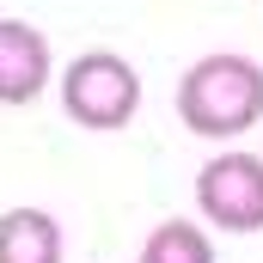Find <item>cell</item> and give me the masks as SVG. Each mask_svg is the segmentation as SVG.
Instances as JSON below:
<instances>
[{
	"instance_id": "7a4b0ae2",
	"label": "cell",
	"mask_w": 263,
	"mask_h": 263,
	"mask_svg": "<svg viewBox=\"0 0 263 263\" xmlns=\"http://www.w3.org/2000/svg\"><path fill=\"white\" fill-rule=\"evenodd\" d=\"M62 110H67V123L98 129V135L123 129L141 110V73L117 49H86L62 67Z\"/></svg>"
},
{
	"instance_id": "8992f818",
	"label": "cell",
	"mask_w": 263,
	"mask_h": 263,
	"mask_svg": "<svg viewBox=\"0 0 263 263\" xmlns=\"http://www.w3.org/2000/svg\"><path fill=\"white\" fill-rule=\"evenodd\" d=\"M141 263H214V245L196 220H159L141 245Z\"/></svg>"
},
{
	"instance_id": "3957f363",
	"label": "cell",
	"mask_w": 263,
	"mask_h": 263,
	"mask_svg": "<svg viewBox=\"0 0 263 263\" xmlns=\"http://www.w3.org/2000/svg\"><path fill=\"white\" fill-rule=\"evenodd\" d=\"M196 208L220 233H263V159L257 153H214L196 172Z\"/></svg>"
},
{
	"instance_id": "5b68a950",
	"label": "cell",
	"mask_w": 263,
	"mask_h": 263,
	"mask_svg": "<svg viewBox=\"0 0 263 263\" xmlns=\"http://www.w3.org/2000/svg\"><path fill=\"white\" fill-rule=\"evenodd\" d=\"M0 263H62V220L43 208L0 214Z\"/></svg>"
},
{
	"instance_id": "6da1fadb",
	"label": "cell",
	"mask_w": 263,
	"mask_h": 263,
	"mask_svg": "<svg viewBox=\"0 0 263 263\" xmlns=\"http://www.w3.org/2000/svg\"><path fill=\"white\" fill-rule=\"evenodd\" d=\"M178 123L202 141H233L263 123V67L251 55H202L178 80Z\"/></svg>"
},
{
	"instance_id": "277c9868",
	"label": "cell",
	"mask_w": 263,
	"mask_h": 263,
	"mask_svg": "<svg viewBox=\"0 0 263 263\" xmlns=\"http://www.w3.org/2000/svg\"><path fill=\"white\" fill-rule=\"evenodd\" d=\"M55 73L49 37L25 18H0V104H31Z\"/></svg>"
}]
</instances>
